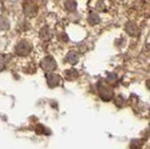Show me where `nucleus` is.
Instances as JSON below:
<instances>
[{
    "instance_id": "obj_1",
    "label": "nucleus",
    "mask_w": 150,
    "mask_h": 149,
    "mask_svg": "<svg viewBox=\"0 0 150 149\" xmlns=\"http://www.w3.org/2000/svg\"><path fill=\"white\" fill-rule=\"evenodd\" d=\"M30 51H31V46L28 42L23 40L21 41L15 48V52L19 55H26L27 54L30 53Z\"/></svg>"
},
{
    "instance_id": "obj_2",
    "label": "nucleus",
    "mask_w": 150,
    "mask_h": 149,
    "mask_svg": "<svg viewBox=\"0 0 150 149\" xmlns=\"http://www.w3.org/2000/svg\"><path fill=\"white\" fill-rule=\"evenodd\" d=\"M42 68L44 69H54L55 68V62L53 57L48 56L42 61Z\"/></svg>"
},
{
    "instance_id": "obj_3",
    "label": "nucleus",
    "mask_w": 150,
    "mask_h": 149,
    "mask_svg": "<svg viewBox=\"0 0 150 149\" xmlns=\"http://www.w3.org/2000/svg\"><path fill=\"white\" fill-rule=\"evenodd\" d=\"M65 7L68 11H74L76 8V3L74 0H67L65 2Z\"/></svg>"
},
{
    "instance_id": "obj_4",
    "label": "nucleus",
    "mask_w": 150,
    "mask_h": 149,
    "mask_svg": "<svg viewBox=\"0 0 150 149\" xmlns=\"http://www.w3.org/2000/svg\"><path fill=\"white\" fill-rule=\"evenodd\" d=\"M88 22L90 23L91 25H95L100 22V18H98V16L95 14V13H91L88 17Z\"/></svg>"
},
{
    "instance_id": "obj_5",
    "label": "nucleus",
    "mask_w": 150,
    "mask_h": 149,
    "mask_svg": "<svg viewBox=\"0 0 150 149\" xmlns=\"http://www.w3.org/2000/svg\"><path fill=\"white\" fill-rule=\"evenodd\" d=\"M8 27V23L7 19H5L2 16H0V29H6Z\"/></svg>"
},
{
    "instance_id": "obj_6",
    "label": "nucleus",
    "mask_w": 150,
    "mask_h": 149,
    "mask_svg": "<svg viewBox=\"0 0 150 149\" xmlns=\"http://www.w3.org/2000/svg\"><path fill=\"white\" fill-rule=\"evenodd\" d=\"M51 36H52V34L50 33V30L47 28V27H44V28H42V30H41V38L42 39H46V37L48 39H50L51 38Z\"/></svg>"
},
{
    "instance_id": "obj_7",
    "label": "nucleus",
    "mask_w": 150,
    "mask_h": 149,
    "mask_svg": "<svg viewBox=\"0 0 150 149\" xmlns=\"http://www.w3.org/2000/svg\"><path fill=\"white\" fill-rule=\"evenodd\" d=\"M68 60L70 63H76L78 60V56L75 53H69L68 55Z\"/></svg>"
},
{
    "instance_id": "obj_8",
    "label": "nucleus",
    "mask_w": 150,
    "mask_h": 149,
    "mask_svg": "<svg viewBox=\"0 0 150 149\" xmlns=\"http://www.w3.org/2000/svg\"><path fill=\"white\" fill-rule=\"evenodd\" d=\"M9 1H11V2H16V1H18V0H9Z\"/></svg>"
},
{
    "instance_id": "obj_9",
    "label": "nucleus",
    "mask_w": 150,
    "mask_h": 149,
    "mask_svg": "<svg viewBox=\"0 0 150 149\" xmlns=\"http://www.w3.org/2000/svg\"><path fill=\"white\" fill-rule=\"evenodd\" d=\"M149 126H150V124H149Z\"/></svg>"
}]
</instances>
